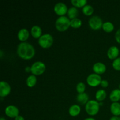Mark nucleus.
I'll return each instance as SVG.
<instances>
[{
	"mask_svg": "<svg viewBox=\"0 0 120 120\" xmlns=\"http://www.w3.org/2000/svg\"><path fill=\"white\" fill-rule=\"evenodd\" d=\"M102 29L104 32L107 33H110L112 32L114 29V25L113 23L109 21H107L103 23Z\"/></svg>",
	"mask_w": 120,
	"mask_h": 120,
	"instance_id": "412c9836",
	"label": "nucleus"
},
{
	"mask_svg": "<svg viewBox=\"0 0 120 120\" xmlns=\"http://www.w3.org/2000/svg\"><path fill=\"white\" fill-rule=\"evenodd\" d=\"M84 120H96V119L93 118H91V117H89V118H87L86 119H84Z\"/></svg>",
	"mask_w": 120,
	"mask_h": 120,
	"instance_id": "473e14b6",
	"label": "nucleus"
},
{
	"mask_svg": "<svg viewBox=\"0 0 120 120\" xmlns=\"http://www.w3.org/2000/svg\"><path fill=\"white\" fill-rule=\"evenodd\" d=\"M106 66L101 62H97L93 66V70L94 73L97 75H102L106 71Z\"/></svg>",
	"mask_w": 120,
	"mask_h": 120,
	"instance_id": "9b49d317",
	"label": "nucleus"
},
{
	"mask_svg": "<svg viewBox=\"0 0 120 120\" xmlns=\"http://www.w3.org/2000/svg\"><path fill=\"white\" fill-rule=\"evenodd\" d=\"M112 66L114 70L120 71V57L114 60L112 63Z\"/></svg>",
	"mask_w": 120,
	"mask_h": 120,
	"instance_id": "bb28decb",
	"label": "nucleus"
},
{
	"mask_svg": "<svg viewBox=\"0 0 120 120\" xmlns=\"http://www.w3.org/2000/svg\"><path fill=\"white\" fill-rule=\"evenodd\" d=\"M15 120H25V118H23L22 116L19 115L18 116H17V117L15 118Z\"/></svg>",
	"mask_w": 120,
	"mask_h": 120,
	"instance_id": "7c9ffc66",
	"label": "nucleus"
},
{
	"mask_svg": "<svg viewBox=\"0 0 120 120\" xmlns=\"http://www.w3.org/2000/svg\"><path fill=\"white\" fill-rule=\"evenodd\" d=\"M17 55L23 60H30L35 55V49L34 46L28 42H21L18 45L16 49Z\"/></svg>",
	"mask_w": 120,
	"mask_h": 120,
	"instance_id": "f257e3e1",
	"label": "nucleus"
},
{
	"mask_svg": "<svg viewBox=\"0 0 120 120\" xmlns=\"http://www.w3.org/2000/svg\"><path fill=\"white\" fill-rule=\"evenodd\" d=\"M115 39H116V41L120 44V28L117 30L115 34Z\"/></svg>",
	"mask_w": 120,
	"mask_h": 120,
	"instance_id": "cd10ccee",
	"label": "nucleus"
},
{
	"mask_svg": "<svg viewBox=\"0 0 120 120\" xmlns=\"http://www.w3.org/2000/svg\"><path fill=\"white\" fill-rule=\"evenodd\" d=\"M101 81V77L99 75H97L94 73L89 75L86 79L87 83L90 86L93 87H97L98 86L100 85Z\"/></svg>",
	"mask_w": 120,
	"mask_h": 120,
	"instance_id": "0eeeda50",
	"label": "nucleus"
},
{
	"mask_svg": "<svg viewBox=\"0 0 120 120\" xmlns=\"http://www.w3.org/2000/svg\"><path fill=\"white\" fill-rule=\"evenodd\" d=\"M100 86L103 88H106L109 86V82L106 80H102Z\"/></svg>",
	"mask_w": 120,
	"mask_h": 120,
	"instance_id": "c85d7f7f",
	"label": "nucleus"
},
{
	"mask_svg": "<svg viewBox=\"0 0 120 120\" xmlns=\"http://www.w3.org/2000/svg\"><path fill=\"white\" fill-rule=\"evenodd\" d=\"M110 99L112 103L118 102L120 100V90L114 89L110 94Z\"/></svg>",
	"mask_w": 120,
	"mask_h": 120,
	"instance_id": "f3484780",
	"label": "nucleus"
},
{
	"mask_svg": "<svg viewBox=\"0 0 120 120\" xmlns=\"http://www.w3.org/2000/svg\"></svg>",
	"mask_w": 120,
	"mask_h": 120,
	"instance_id": "c9c22d12",
	"label": "nucleus"
},
{
	"mask_svg": "<svg viewBox=\"0 0 120 120\" xmlns=\"http://www.w3.org/2000/svg\"><path fill=\"white\" fill-rule=\"evenodd\" d=\"M37 83V79H36V76L34 75H30L28 76L26 80V83L27 86L29 87H33L36 85Z\"/></svg>",
	"mask_w": 120,
	"mask_h": 120,
	"instance_id": "aec40b11",
	"label": "nucleus"
},
{
	"mask_svg": "<svg viewBox=\"0 0 120 120\" xmlns=\"http://www.w3.org/2000/svg\"><path fill=\"white\" fill-rule=\"evenodd\" d=\"M11 87L9 84L5 81L0 82V97L1 98L7 97L10 94Z\"/></svg>",
	"mask_w": 120,
	"mask_h": 120,
	"instance_id": "1a4fd4ad",
	"label": "nucleus"
},
{
	"mask_svg": "<svg viewBox=\"0 0 120 120\" xmlns=\"http://www.w3.org/2000/svg\"><path fill=\"white\" fill-rule=\"evenodd\" d=\"M31 73L35 76H40L45 71L46 66L44 63L41 61H37L32 64Z\"/></svg>",
	"mask_w": 120,
	"mask_h": 120,
	"instance_id": "39448f33",
	"label": "nucleus"
},
{
	"mask_svg": "<svg viewBox=\"0 0 120 120\" xmlns=\"http://www.w3.org/2000/svg\"><path fill=\"white\" fill-rule=\"evenodd\" d=\"M19 109L17 107L13 105H9L5 109V113L7 117L12 118H15L19 116Z\"/></svg>",
	"mask_w": 120,
	"mask_h": 120,
	"instance_id": "9d476101",
	"label": "nucleus"
},
{
	"mask_svg": "<svg viewBox=\"0 0 120 120\" xmlns=\"http://www.w3.org/2000/svg\"><path fill=\"white\" fill-rule=\"evenodd\" d=\"M82 25V20L78 18L70 20V26L75 29H78L80 28Z\"/></svg>",
	"mask_w": 120,
	"mask_h": 120,
	"instance_id": "393cba45",
	"label": "nucleus"
},
{
	"mask_svg": "<svg viewBox=\"0 0 120 120\" xmlns=\"http://www.w3.org/2000/svg\"><path fill=\"white\" fill-rule=\"evenodd\" d=\"M53 41V38L50 34H45L42 35L39 39L38 43L41 48L48 49L52 46Z\"/></svg>",
	"mask_w": 120,
	"mask_h": 120,
	"instance_id": "20e7f679",
	"label": "nucleus"
},
{
	"mask_svg": "<svg viewBox=\"0 0 120 120\" xmlns=\"http://www.w3.org/2000/svg\"><path fill=\"white\" fill-rule=\"evenodd\" d=\"M89 25L91 29L97 30L102 28L103 22L102 19L100 16L97 15H94L89 19Z\"/></svg>",
	"mask_w": 120,
	"mask_h": 120,
	"instance_id": "423d86ee",
	"label": "nucleus"
},
{
	"mask_svg": "<svg viewBox=\"0 0 120 120\" xmlns=\"http://www.w3.org/2000/svg\"><path fill=\"white\" fill-rule=\"evenodd\" d=\"M110 120H120V117H118V116H112L110 118Z\"/></svg>",
	"mask_w": 120,
	"mask_h": 120,
	"instance_id": "c756f323",
	"label": "nucleus"
},
{
	"mask_svg": "<svg viewBox=\"0 0 120 120\" xmlns=\"http://www.w3.org/2000/svg\"><path fill=\"white\" fill-rule=\"evenodd\" d=\"M106 97V91L103 89L97 90L96 93V98L97 101H102L104 100Z\"/></svg>",
	"mask_w": 120,
	"mask_h": 120,
	"instance_id": "4be33fe9",
	"label": "nucleus"
},
{
	"mask_svg": "<svg viewBox=\"0 0 120 120\" xmlns=\"http://www.w3.org/2000/svg\"><path fill=\"white\" fill-rule=\"evenodd\" d=\"M76 100L77 101L82 105H86L89 101V97L87 94L84 92L83 93L78 94L76 97Z\"/></svg>",
	"mask_w": 120,
	"mask_h": 120,
	"instance_id": "2eb2a0df",
	"label": "nucleus"
},
{
	"mask_svg": "<svg viewBox=\"0 0 120 120\" xmlns=\"http://www.w3.org/2000/svg\"><path fill=\"white\" fill-rule=\"evenodd\" d=\"M85 110L89 116H96L99 112L100 103L97 100H90L86 104Z\"/></svg>",
	"mask_w": 120,
	"mask_h": 120,
	"instance_id": "7ed1b4c3",
	"label": "nucleus"
},
{
	"mask_svg": "<svg viewBox=\"0 0 120 120\" xmlns=\"http://www.w3.org/2000/svg\"><path fill=\"white\" fill-rule=\"evenodd\" d=\"M110 111L114 116H120V103H112L110 105Z\"/></svg>",
	"mask_w": 120,
	"mask_h": 120,
	"instance_id": "a211bd4d",
	"label": "nucleus"
},
{
	"mask_svg": "<svg viewBox=\"0 0 120 120\" xmlns=\"http://www.w3.org/2000/svg\"><path fill=\"white\" fill-rule=\"evenodd\" d=\"M76 90L79 94L84 93L86 90L85 84L83 82H80V83H77V86H76Z\"/></svg>",
	"mask_w": 120,
	"mask_h": 120,
	"instance_id": "a878e982",
	"label": "nucleus"
},
{
	"mask_svg": "<svg viewBox=\"0 0 120 120\" xmlns=\"http://www.w3.org/2000/svg\"><path fill=\"white\" fill-rule=\"evenodd\" d=\"M0 120H6V119L5 118H4L3 117H1V118H0Z\"/></svg>",
	"mask_w": 120,
	"mask_h": 120,
	"instance_id": "72a5a7b5",
	"label": "nucleus"
},
{
	"mask_svg": "<svg viewBox=\"0 0 120 120\" xmlns=\"http://www.w3.org/2000/svg\"><path fill=\"white\" fill-rule=\"evenodd\" d=\"M81 108L77 104H73L69 109V114L71 117H76L80 113Z\"/></svg>",
	"mask_w": 120,
	"mask_h": 120,
	"instance_id": "dca6fc26",
	"label": "nucleus"
},
{
	"mask_svg": "<svg viewBox=\"0 0 120 120\" xmlns=\"http://www.w3.org/2000/svg\"><path fill=\"white\" fill-rule=\"evenodd\" d=\"M25 71H26V73L31 72V67H29V66L26 67V68H25Z\"/></svg>",
	"mask_w": 120,
	"mask_h": 120,
	"instance_id": "2f4dec72",
	"label": "nucleus"
},
{
	"mask_svg": "<svg viewBox=\"0 0 120 120\" xmlns=\"http://www.w3.org/2000/svg\"><path fill=\"white\" fill-rule=\"evenodd\" d=\"M30 34L35 39H39L42 35V29L39 26L34 25L30 29Z\"/></svg>",
	"mask_w": 120,
	"mask_h": 120,
	"instance_id": "4468645a",
	"label": "nucleus"
},
{
	"mask_svg": "<svg viewBox=\"0 0 120 120\" xmlns=\"http://www.w3.org/2000/svg\"><path fill=\"white\" fill-rule=\"evenodd\" d=\"M79 14V11L77 9V8L75 7H70V8L68 9V18L70 19H73L76 18L78 16Z\"/></svg>",
	"mask_w": 120,
	"mask_h": 120,
	"instance_id": "6ab92c4d",
	"label": "nucleus"
},
{
	"mask_svg": "<svg viewBox=\"0 0 120 120\" xmlns=\"http://www.w3.org/2000/svg\"><path fill=\"white\" fill-rule=\"evenodd\" d=\"M54 11L59 16H64L68 14V8L66 5L63 2H58L54 6Z\"/></svg>",
	"mask_w": 120,
	"mask_h": 120,
	"instance_id": "6e6552de",
	"label": "nucleus"
},
{
	"mask_svg": "<svg viewBox=\"0 0 120 120\" xmlns=\"http://www.w3.org/2000/svg\"><path fill=\"white\" fill-rule=\"evenodd\" d=\"M71 4L76 8H83L87 4V0H71Z\"/></svg>",
	"mask_w": 120,
	"mask_h": 120,
	"instance_id": "5701e85b",
	"label": "nucleus"
},
{
	"mask_svg": "<svg viewBox=\"0 0 120 120\" xmlns=\"http://www.w3.org/2000/svg\"><path fill=\"white\" fill-rule=\"evenodd\" d=\"M70 26V19L66 16H59L55 22V27L60 32H64Z\"/></svg>",
	"mask_w": 120,
	"mask_h": 120,
	"instance_id": "f03ea898",
	"label": "nucleus"
},
{
	"mask_svg": "<svg viewBox=\"0 0 120 120\" xmlns=\"http://www.w3.org/2000/svg\"><path fill=\"white\" fill-rule=\"evenodd\" d=\"M107 54L108 57L110 59L115 60L118 57V56H119L120 50L116 46H112L108 49Z\"/></svg>",
	"mask_w": 120,
	"mask_h": 120,
	"instance_id": "f8f14e48",
	"label": "nucleus"
},
{
	"mask_svg": "<svg viewBox=\"0 0 120 120\" xmlns=\"http://www.w3.org/2000/svg\"><path fill=\"white\" fill-rule=\"evenodd\" d=\"M18 38L21 42H25L29 37V32L26 28H22L18 32Z\"/></svg>",
	"mask_w": 120,
	"mask_h": 120,
	"instance_id": "ddd939ff",
	"label": "nucleus"
},
{
	"mask_svg": "<svg viewBox=\"0 0 120 120\" xmlns=\"http://www.w3.org/2000/svg\"><path fill=\"white\" fill-rule=\"evenodd\" d=\"M119 89L120 90V85H119Z\"/></svg>",
	"mask_w": 120,
	"mask_h": 120,
	"instance_id": "f704fd0d",
	"label": "nucleus"
},
{
	"mask_svg": "<svg viewBox=\"0 0 120 120\" xmlns=\"http://www.w3.org/2000/svg\"><path fill=\"white\" fill-rule=\"evenodd\" d=\"M82 12L83 14L86 16H91L94 13V8L90 5L87 4L82 8Z\"/></svg>",
	"mask_w": 120,
	"mask_h": 120,
	"instance_id": "b1692460",
	"label": "nucleus"
}]
</instances>
